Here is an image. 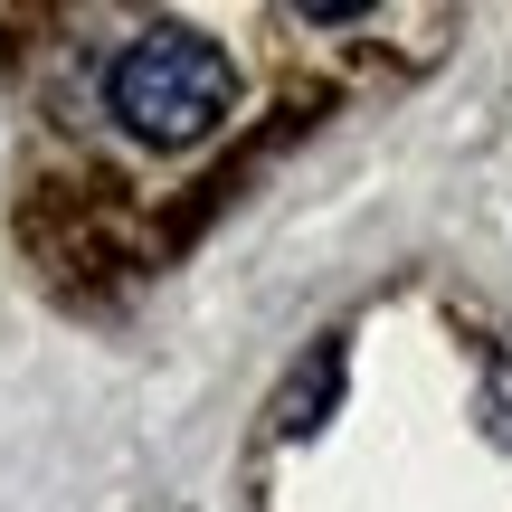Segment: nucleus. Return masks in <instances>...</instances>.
I'll use <instances>...</instances> for the list:
<instances>
[{
    "label": "nucleus",
    "mask_w": 512,
    "mask_h": 512,
    "mask_svg": "<svg viewBox=\"0 0 512 512\" xmlns=\"http://www.w3.org/2000/svg\"><path fill=\"white\" fill-rule=\"evenodd\" d=\"M105 105L124 114V133H143V143H200V133L238 105V67H228L219 38L162 19V29H143L124 57H114Z\"/></svg>",
    "instance_id": "nucleus-1"
},
{
    "label": "nucleus",
    "mask_w": 512,
    "mask_h": 512,
    "mask_svg": "<svg viewBox=\"0 0 512 512\" xmlns=\"http://www.w3.org/2000/svg\"><path fill=\"white\" fill-rule=\"evenodd\" d=\"M494 427L512 437V361H494Z\"/></svg>",
    "instance_id": "nucleus-3"
},
{
    "label": "nucleus",
    "mask_w": 512,
    "mask_h": 512,
    "mask_svg": "<svg viewBox=\"0 0 512 512\" xmlns=\"http://www.w3.org/2000/svg\"><path fill=\"white\" fill-rule=\"evenodd\" d=\"M332 389H342V351H304V370H294L285 380V399H275V427H285V437H313V427H323V408H332Z\"/></svg>",
    "instance_id": "nucleus-2"
}]
</instances>
